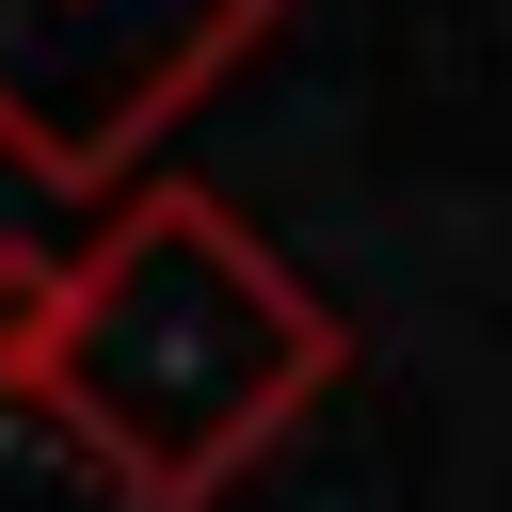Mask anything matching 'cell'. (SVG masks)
Returning <instances> with one entry per match:
<instances>
[{"label":"cell","instance_id":"2","mask_svg":"<svg viewBox=\"0 0 512 512\" xmlns=\"http://www.w3.org/2000/svg\"><path fill=\"white\" fill-rule=\"evenodd\" d=\"M288 0H0V160L48 192H128L160 128L272 32Z\"/></svg>","mask_w":512,"mask_h":512},{"label":"cell","instance_id":"3","mask_svg":"<svg viewBox=\"0 0 512 512\" xmlns=\"http://www.w3.org/2000/svg\"><path fill=\"white\" fill-rule=\"evenodd\" d=\"M48 352H64V256L0 240V384L32 400V384H48Z\"/></svg>","mask_w":512,"mask_h":512},{"label":"cell","instance_id":"1","mask_svg":"<svg viewBox=\"0 0 512 512\" xmlns=\"http://www.w3.org/2000/svg\"><path fill=\"white\" fill-rule=\"evenodd\" d=\"M352 368L336 304L192 176H144L112 240L64 256V352L32 416L128 496V512H208L320 384Z\"/></svg>","mask_w":512,"mask_h":512}]
</instances>
